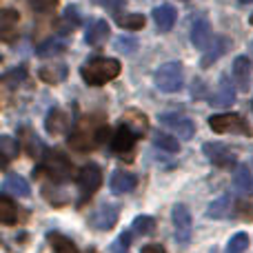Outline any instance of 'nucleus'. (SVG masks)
Masks as SVG:
<instances>
[{
    "instance_id": "obj_41",
    "label": "nucleus",
    "mask_w": 253,
    "mask_h": 253,
    "mask_svg": "<svg viewBox=\"0 0 253 253\" xmlns=\"http://www.w3.org/2000/svg\"><path fill=\"white\" fill-rule=\"evenodd\" d=\"M105 7H111V9H120L123 7V0H100Z\"/></svg>"
},
{
    "instance_id": "obj_26",
    "label": "nucleus",
    "mask_w": 253,
    "mask_h": 253,
    "mask_svg": "<svg viewBox=\"0 0 253 253\" xmlns=\"http://www.w3.org/2000/svg\"><path fill=\"white\" fill-rule=\"evenodd\" d=\"M67 74H69L67 65H47V67L40 69V78H42L44 83H49V84L62 83V80L67 78Z\"/></svg>"
},
{
    "instance_id": "obj_17",
    "label": "nucleus",
    "mask_w": 253,
    "mask_h": 253,
    "mask_svg": "<svg viewBox=\"0 0 253 253\" xmlns=\"http://www.w3.org/2000/svg\"><path fill=\"white\" fill-rule=\"evenodd\" d=\"M44 126H47V131L49 133H53V135L67 133L69 126H71V118L62 109H53V111H49L47 120H44Z\"/></svg>"
},
{
    "instance_id": "obj_22",
    "label": "nucleus",
    "mask_w": 253,
    "mask_h": 253,
    "mask_svg": "<svg viewBox=\"0 0 253 253\" xmlns=\"http://www.w3.org/2000/svg\"><path fill=\"white\" fill-rule=\"evenodd\" d=\"M78 25H80L78 9H76V7H67V11L62 13V18L56 22V31L60 36H69V34H74V29Z\"/></svg>"
},
{
    "instance_id": "obj_27",
    "label": "nucleus",
    "mask_w": 253,
    "mask_h": 253,
    "mask_svg": "<svg viewBox=\"0 0 253 253\" xmlns=\"http://www.w3.org/2000/svg\"><path fill=\"white\" fill-rule=\"evenodd\" d=\"M47 240H49V245H51L53 253H80L78 247H76L69 238L62 236V233H49Z\"/></svg>"
},
{
    "instance_id": "obj_30",
    "label": "nucleus",
    "mask_w": 253,
    "mask_h": 253,
    "mask_svg": "<svg viewBox=\"0 0 253 253\" xmlns=\"http://www.w3.org/2000/svg\"><path fill=\"white\" fill-rule=\"evenodd\" d=\"M153 144H156L158 149H162V151H169V153H175L180 149L178 138L171 133H156L153 135Z\"/></svg>"
},
{
    "instance_id": "obj_36",
    "label": "nucleus",
    "mask_w": 253,
    "mask_h": 253,
    "mask_svg": "<svg viewBox=\"0 0 253 253\" xmlns=\"http://www.w3.org/2000/svg\"><path fill=\"white\" fill-rule=\"evenodd\" d=\"M25 78H27V69L25 67H18V69H13V71H9V74L2 76V83L7 84V87H16V84L22 83Z\"/></svg>"
},
{
    "instance_id": "obj_23",
    "label": "nucleus",
    "mask_w": 253,
    "mask_h": 253,
    "mask_svg": "<svg viewBox=\"0 0 253 253\" xmlns=\"http://www.w3.org/2000/svg\"><path fill=\"white\" fill-rule=\"evenodd\" d=\"M123 125L126 126V129H131L135 135H140V133H144V131L149 129V123H147V116L144 114H140V111H135V109H129L126 114L123 116Z\"/></svg>"
},
{
    "instance_id": "obj_10",
    "label": "nucleus",
    "mask_w": 253,
    "mask_h": 253,
    "mask_svg": "<svg viewBox=\"0 0 253 253\" xmlns=\"http://www.w3.org/2000/svg\"><path fill=\"white\" fill-rule=\"evenodd\" d=\"M202 149H205V156L209 158V162L218 167H229L236 162V153L222 142H205Z\"/></svg>"
},
{
    "instance_id": "obj_1",
    "label": "nucleus",
    "mask_w": 253,
    "mask_h": 253,
    "mask_svg": "<svg viewBox=\"0 0 253 253\" xmlns=\"http://www.w3.org/2000/svg\"><path fill=\"white\" fill-rule=\"evenodd\" d=\"M109 138V126L100 118V116H89V118L80 120L76 125V131L69 135V147L78 149V151H89L96 149L98 144H102Z\"/></svg>"
},
{
    "instance_id": "obj_2",
    "label": "nucleus",
    "mask_w": 253,
    "mask_h": 253,
    "mask_svg": "<svg viewBox=\"0 0 253 253\" xmlns=\"http://www.w3.org/2000/svg\"><path fill=\"white\" fill-rule=\"evenodd\" d=\"M80 76L89 87H102L120 76V62L116 58H91L80 67Z\"/></svg>"
},
{
    "instance_id": "obj_20",
    "label": "nucleus",
    "mask_w": 253,
    "mask_h": 253,
    "mask_svg": "<svg viewBox=\"0 0 253 253\" xmlns=\"http://www.w3.org/2000/svg\"><path fill=\"white\" fill-rule=\"evenodd\" d=\"M107 38H109V25H107V20L91 22L89 29H87V34H84V40H87V44H91V47L102 44Z\"/></svg>"
},
{
    "instance_id": "obj_37",
    "label": "nucleus",
    "mask_w": 253,
    "mask_h": 253,
    "mask_svg": "<svg viewBox=\"0 0 253 253\" xmlns=\"http://www.w3.org/2000/svg\"><path fill=\"white\" fill-rule=\"evenodd\" d=\"M135 47H138V40L131 38V36H120V38H116V49H118V51L131 53Z\"/></svg>"
},
{
    "instance_id": "obj_14",
    "label": "nucleus",
    "mask_w": 253,
    "mask_h": 253,
    "mask_svg": "<svg viewBox=\"0 0 253 253\" xmlns=\"http://www.w3.org/2000/svg\"><path fill=\"white\" fill-rule=\"evenodd\" d=\"M191 42L196 44L198 49H209L211 47V27L207 18H198L191 25Z\"/></svg>"
},
{
    "instance_id": "obj_6",
    "label": "nucleus",
    "mask_w": 253,
    "mask_h": 253,
    "mask_svg": "<svg viewBox=\"0 0 253 253\" xmlns=\"http://www.w3.org/2000/svg\"><path fill=\"white\" fill-rule=\"evenodd\" d=\"M100 184H102L100 167L93 165V162L84 165L83 169H80V173H78V187H80V202L78 205H84V202H87L89 198L98 191V189H100Z\"/></svg>"
},
{
    "instance_id": "obj_13",
    "label": "nucleus",
    "mask_w": 253,
    "mask_h": 253,
    "mask_svg": "<svg viewBox=\"0 0 253 253\" xmlns=\"http://www.w3.org/2000/svg\"><path fill=\"white\" fill-rule=\"evenodd\" d=\"M135 138H138V135H135L133 131L126 129L125 125H120V129L116 131V135L111 138V149H114V151L118 153V156H123V158H125L126 153H129L131 149H133Z\"/></svg>"
},
{
    "instance_id": "obj_42",
    "label": "nucleus",
    "mask_w": 253,
    "mask_h": 253,
    "mask_svg": "<svg viewBox=\"0 0 253 253\" xmlns=\"http://www.w3.org/2000/svg\"><path fill=\"white\" fill-rule=\"evenodd\" d=\"M240 2H245V4H247V2H253V0H240Z\"/></svg>"
},
{
    "instance_id": "obj_34",
    "label": "nucleus",
    "mask_w": 253,
    "mask_h": 253,
    "mask_svg": "<svg viewBox=\"0 0 253 253\" xmlns=\"http://www.w3.org/2000/svg\"><path fill=\"white\" fill-rule=\"evenodd\" d=\"M133 231L138 233V236H151V233L156 231V220H153L151 215H138V218L133 220Z\"/></svg>"
},
{
    "instance_id": "obj_39",
    "label": "nucleus",
    "mask_w": 253,
    "mask_h": 253,
    "mask_svg": "<svg viewBox=\"0 0 253 253\" xmlns=\"http://www.w3.org/2000/svg\"><path fill=\"white\" fill-rule=\"evenodd\" d=\"M238 215H242L245 220H253V200L238 202Z\"/></svg>"
},
{
    "instance_id": "obj_4",
    "label": "nucleus",
    "mask_w": 253,
    "mask_h": 253,
    "mask_svg": "<svg viewBox=\"0 0 253 253\" xmlns=\"http://www.w3.org/2000/svg\"><path fill=\"white\" fill-rule=\"evenodd\" d=\"M153 83L165 93H178L184 84L182 65L180 62H165V65H160L156 69V74H153Z\"/></svg>"
},
{
    "instance_id": "obj_19",
    "label": "nucleus",
    "mask_w": 253,
    "mask_h": 253,
    "mask_svg": "<svg viewBox=\"0 0 253 253\" xmlns=\"http://www.w3.org/2000/svg\"><path fill=\"white\" fill-rule=\"evenodd\" d=\"M233 98H236V91H233V87H231V83H229L227 76H222V78H220V84H218V91L211 93L209 105L224 107V105H231Z\"/></svg>"
},
{
    "instance_id": "obj_25",
    "label": "nucleus",
    "mask_w": 253,
    "mask_h": 253,
    "mask_svg": "<svg viewBox=\"0 0 253 253\" xmlns=\"http://www.w3.org/2000/svg\"><path fill=\"white\" fill-rule=\"evenodd\" d=\"M20 135H22L25 151L29 153L31 158H40V153L44 151V147H42V142L38 140V135H36L31 129H27V126H22V129H20Z\"/></svg>"
},
{
    "instance_id": "obj_31",
    "label": "nucleus",
    "mask_w": 253,
    "mask_h": 253,
    "mask_svg": "<svg viewBox=\"0 0 253 253\" xmlns=\"http://www.w3.org/2000/svg\"><path fill=\"white\" fill-rule=\"evenodd\" d=\"M236 187L240 189V191H247V193L253 191V171L249 169V167H238V171H236Z\"/></svg>"
},
{
    "instance_id": "obj_3",
    "label": "nucleus",
    "mask_w": 253,
    "mask_h": 253,
    "mask_svg": "<svg viewBox=\"0 0 253 253\" xmlns=\"http://www.w3.org/2000/svg\"><path fill=\"white\" fill-rule=\"evenodd\" d=\"M42 173H47L53 182H67V180L74 178V165L67 160V156L53 151V153H49L42 165L34 171V178H38V175H42Z\"/></svg>"
},
{
    "instance_id": "obj_33",
    "label": "nucleus",
    "mask_w": 253,
    "mask_h": 253,
    "mask_svg": "<svg viewBox=\"0 0 253 253\" xmlns=\"http://www.w3.org/2000/svg\"><path fill=\"white\" fill-rule=\"evenodd\" d=\"M18 142L13 138H9V135H2L0 138V153H2V165H7L11 158L18 156Z\"/></svg>"
},
{
    "instance_id": "obj_7",
    "label": "nucleus",
    "mask_w": 253,
    "mask_h": 253,
    "mask_svg": "<svg viewBox=\"0 0 253 253\" xmlns=\"http://www.w3.org/2000/svg\"><path fill=\"white\" fill-rule=\"evenodd\" d=\"M160 125L167 126L173 135L182 140H191L196 135V125L187 118V116H178V114H160Z\"/></svg>"
},
{
    "instance_id": "obj_44",
    "label": "nucleus",
    "mask_w": 253,
    "mask_h": 253,
    "mask_svg": "<svg viewBox=\"0 0 253 253\" xmlns=\"http://www.w3.org/2000/svg\"><path fill=\"white\" fill-rule=\"evenodd\" d=\"M182 2H187V0H182Z\"/></svg>"
},
{
    "instance_id": "obj_8",
    "label": "nucleus",
    "mask_w": 253,
    "mask_h": 253,
    "mask_svg": "<svg viewBox=\"0 0 253 253\" xmlns=\"http://www.w3.org/2000/svg\"><path fill=\"white\" fill-rule=\"evenodd\" d=\"M173 218V229H175V242L178 245H189L191 240V213L184 205H175L171 211Z\"/></svg>"
},
{
    "instance_id": "obj_28",
    "label": "nucleus",
    "mask_w": 253,
    "mask_h": 253,
    "mask_svg": "<svg viewBox=\"0 0 253 253\" xmlns=\"http://www.w3.org/2000/svg\"><path fill=\"white\" fill-rule=\"evenodd\" d=\"M65 49L67 47H65V42H62V40L51 38V40H47V42L38 44V49H36V56H40V58H53V56H60Z\"/></svg>"
},
{
    "instance_id": "obj_35",
    "label": "nucleus",
    "mask_w": 253,
    "mask_h": 253,
    "mask_svg": "<svg viewBox=\"0 0 253 253\" xmlns=\"http://www.w3.org/2000/svg\"><path fill=\"white\" fill-rule=\"evenodd\" d=\"M247 249H249V236L242 231L231 236V240L227 242V253H245Z\"/></svg>"
},
{
    "instance_id": "obj_38",
    "label": "nucleus",
    "mask_w": 253,
    "mask_h": 253,
    "mask_svg": "<svg viewBox=\"0 0 253 253\" xmlns=\"http://www.w3.org/2000/svg\"><path fill=\"white\" fill-rule=\"evenodd\" d=\"M27 2H29V7L34 9V11L47 13V11H51V9L56 7L58 0H27Z\"/></svg>"
},
{
    "instance_id": "obj_5",
    "label": "nucleus",
    "mask_w": 253,
    "mask_h": 253,
    "mask_svg": "<svg viewBox=\"0 0 253 253\" xmlns=\"http://www.w3.org/2000/svg\"><path fill=\"white\" fill-rule=\"evenodd\" d=\"M209 126L215 133H242L251 138V126L238 114H215L209 118Z\"/></svg>"
},
{
    "instance_id": "obj_24",
    "label": "nucleus",
    "mask_w": 253,
    "mask_h": 253,
    "mask_svg": "<svg viewBox=\"0 0 253 253\" xmlns=\"http://www.w3.org/2000/svg\"><path fill=\"white\" fill-rule=\"evenodd\" d=\"M18 20H20V16H18L13 9H2V13H0V31H2V40H4V42H9V40H11V34L16 31Z\"/></svg>"
},
{
    "instance_id": "obj_16",
    "label": "nucleus",
    "mask_w": 253,
    "mask_h": 253,
    "mask_svg": "<svg viewBox=\"0 0 253 253\" xmlns=\"http://www.w3.org/2000/svg\"><path fill=\"white\" fill-rule=\"evenodd\" d=\"M2 191L4 196H18V198H29L31 196V189H29V182L25 178H20L18 173H9L2 182Z\"/></svg>"
},
{
    "instance_id": "obj_21",
    "label": "nucleus",
    "mask_w": 253,
    "mask_h": 253,
    "mask_svg": "<svg viewBox=\"0 0 253 253\" xmlns=\"http://www.w3.org/2000/svg\"><path fill=\"white\" fill-rule=\"evenodd\" d=\"M229 44H231V42H229L227 38H213V44H211V47L205 51V56H202L200 65L205 67V69H207V67H211L215 60H218V58H222L224 53H227Z\"/></svg>"
},
{
    "instance_id": "obj_43",
    "label": "nucleus",
    "mask_w": 253,
    "mask_h": 253,
    "mask_svg": "<svg viewBox=\"0 0 253 253\" xmlns=\"http://www.w3.org/2000/svg\"><path fill=\"white\" fill-rule=\"evenodd\" d=\"M251 25H253V16H251Z\"/></svg>"
},
{
    "instance_id": "obj_11",
    "label": "nucleus",
    "mask_w": 253,
    "mask_h": 253,
    "mask_svg": "<svg viewBox=\"0 0 253 253\" xmlns=\"http://www.w3.org/2000/svg\"><path fill=\"white\" fill-rule=\"evenodd\" d=\"M20 220H27L25 211H22L20 207H16V202L9 196L0 198V222L9 227V224H16V222H20Z\"/></svg>"
},
{
    "instance_id": "obj_9",
    "label": "nucleus",
    "mask_w": 253,
    "mask_h": 253,
    "mask_svg": "<svg viewBox=\"0 0 253 253\" xmlns=\"http://www.w3.org/2000/svg\"><path fill=\"white\" fill-rule=\"evenodd\" d=\"M118 215H120V209L116 205H102L96 213L91 215V227L98 229V231H109V229L116 227L118 222Z\"/></svg>"
},
{
    "instance_id": "obj_15",
    "label": "nucleus",
    "mask_w": 253,
    "mask_h": 253,
    "mask_svg": "<svg viewBox=\"0 0 253 253\" xmlns=\"http://www.w3.org/2000/svg\"><path fill=\"white\" fill-rule=\"evenodd\" d=\"M135 184H138V180H135V175L129 173V171H114V175H111V180H109V189L116 196L133 191Z\"/></svg>"
},
{
    "instance_id": "obj_40",
    "label": "nucleus",
    "mask_w": 253,
    "mask_h": 253,
    "mask_svg": "<svg viewBox=\"0 0 253 253\" xmlns=\"http://www.w3.org/2000/svg\"><path fill=\"white\" fill-rule=\"evenodd\" d=\"M140 253H167V251L162 249L160 245H147V247H144V249L140 251Z\"/></svg>"
},
{
    "instance_id": "obj_12",
    "label": "nucleus",
    "mask_w": 253,
    "mask_h": 253,
    "mask_svg": "<svg viewBox=\"0 0 253 253\" xmlns=\"http://www.w3.org/2000/svg\"><path fill=\"white\" fill-rule=\"evenodd\" d=\"M233 80L240 91H249L251 87V60L247 56H238L233 60Z\"/></svg>"
},
{
    "instance_id": "obj_18",
    "label": "nucleus",
    "mask_w": 253,
    "mask_h": 253,
    "mask_svg": "<svg viewBox=\"0 0 253 253\" xmlns=\"http://www.w3.org/2000/svg\"><path fill=\"white\" fill-rule=\"evenodd\" d=\"M153 22H156V27L160 29V34L171 31V27H173V22H175V9L171 7V4H160V7H156L153 9Z\"/></svg>"
},
{
    "instance_id": "obj_29",
    "label": "nucleus",
    "mask_w": 253,
    "mask_h": 253,
    "mask_svg": "<svg viewBox=\"0 0 253 253\" xmlns=\"http://www.w3.org/2000/svg\"><path fill=\"white\" fill-rule=\"evenodd\" d=\"M229 209H231V198L222 196V198H218L215 202H211L209 209H207V215H209V218L220 220V218H224V215L229 213Z\"/></svg>"
},
{
    "instance_id": "obj_32",
    "label": "nucleus",
    "mask_w": 253,
    "mask_h": 253,
    "mask_svg": "<svg viewBox=\"0 0 253 253\" xmlns=\"http://www.w3.org/2000/svg\"><path fill=\"white\" fill-rule=\"evenodd\" d=\"M118 20L120 27H125V29L129 31H138L144 27V16L142 13H125V16H118L116 18Z\"/></svg>"
}]
</instances>
